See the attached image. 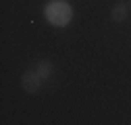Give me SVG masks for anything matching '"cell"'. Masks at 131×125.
Returning <instances> with one entry per match:
<instances>
[{
    "mask_svg": "<svg viewBox=\"0 0 131 125\" xmlns=\"http://www.w3.org/2000/svg\"><path fill=\"white\" fill-rule=\"evenodd\" d=\"M129 6H131V0H129Z\"/></svg>",
    "mask_w": 131,
    "mask_h": 125,
    "instance_id": "277c9868",
    "label": "cell"
},
{
    "mask_svg": "<svg viewBox=\"0 0 131 125\" xmlns=\"http://www.w3.org/2000/svg\"><path fill=\"white\" fill-rule=\"evenodd\" d=\"M52 71H54V67H52L50 60H40V62H38V73H40L42 77H50Z\"/></svg>",
    "mask_w": 131,
    "mask_h": 125,
    "instance_id": "3957f363",
    "label": "cell"
},
{
    "mask_svg": "<svg viewBox=\"0 0 131 125\" xmlns=\"http://www.w3.org/2000/svg\"><path fill=\"white\" fill-rule=\"evenodd\" d=\"M40 84H42V75L36 73V71H27L23 75V90L29 92V94H36L40 90Z\"/></svg>",
    "mask_w": 131,
    "mask_h": 125,
    "instance_id": "6da1fadb",
    "label": "cell"
},
{
    "mask_svg": "<svg viewBox=\"0 0 131 125\" xmlns=\"http://www.w3.org/2000/svg\"><path fill=\"white\" fill-rule=\"evenodd\" d=\"M127 13H129V6H127L125 2H117V4L112 6L110 17H112V21L121 23V21H125V19H127Z\"/></svg>",
    "mask_w": 131,
    "mask_h": 125,
    "instance_id": "7a4b0ae2",
    "label": "cell"
}]
</instances>
